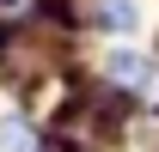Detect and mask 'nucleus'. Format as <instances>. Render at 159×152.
Listing matches in <instances>:
<instances>
[{
	"label": "nucleus",
	"mask_w": 159,
	"mask_h": 152,
	"mask_svg": "<svg viewBox=\"0 0 159 152\" xmlns=\"http://www.w3.org/2000/svg\"><path fill=\"white\" fill-rule=\"evenodd\" d=\"M37 6H43V0H0V19H19V24H25Z\"/></svg>",
	"instance_id": "obj_4"
},
{
	"label": "nucleus",
	"mask_w": 159,
	"mask_h": 152,
	"mask_svg": "<svg viewBox=\"0 0 159 152\" xmlns=\"http://www.w3.org/2000/svg\"><path fill=\"white\" fill-rule=\"evenodd\" d=\"M153 55H159V49H153Z\"/></svg>",
	"instance_id": "obj_5"
},
{
	"label": "nucleus",
	"mask_w": 159,
	"mask_h": 152,
	"mask_svg": "<svg viewBox=\"0 0 159 152\" xmlns=\"http://www.w3.org/2000/svg\"><path fill=\"white\" fill-rule=\"evenodd\" d=\"M98 85L116 91L122 103H141V97H159V55L153 49H129V43H110L98 61Z\"/></svg>",
	"instance_id": "obj_1"
},
{
	"label": "nucleus",
	"mask_w": 159,
	"mask_h": 152,
	"mask_svg": "<svg viewBox=\"0 0 159 152\" xmlns=\"http://www.w3.org/2000/svg\"><path fill=\"white\" fill-rule=\"evenodd\" d=\"M0 152H49V140L37 134L31 110H6L0 116Z\"/></svg>",
	"instance_id": "obj_3"
},
{
	"label": "nucleus",
	"mask_w": 159,
	"mask_h": 152,
	"mask_svg": "<svg viewBox=\"0 0 159 152\" xmlns=\"http://www.w3.org/2000/svg\"><path fill=\"white\" fill-rule=\"evenodd\" d=\"M86 24L98 31V37H135L141 31V0H92L86 6Z\"/></svg>",
	"instance_id": "obj_2"
}]
</instances>
